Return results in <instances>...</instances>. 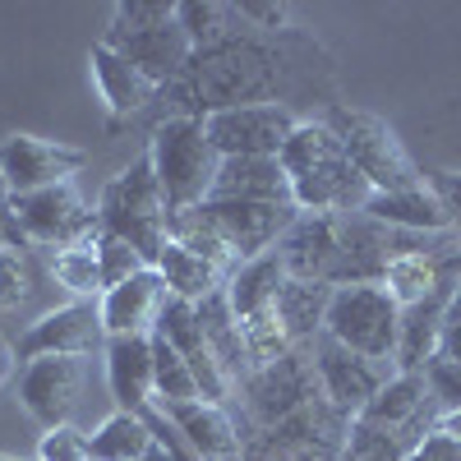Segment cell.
Returning <instances> with one entry per match:
<instances>
[{
  "label": "cell",
  "mask_w": 461,
  "mask_h": 461,
  "mask_svg": "<svg viewBox=\"0 0 461 461\" xmlns=\"http://www.w3.org/2000/svg\"><path fill=\"white\" fill-rule=\"evenodd\" d=\"M397 332H402V304L388 286H337L328 300L323 337L356 351L365 360L397 365Z\"/></svg>",
  "instance_id": "8992f818"
},
{
  "label": "cell",
  "mask_w": 461,
  "mask_h": 461,
  "mask_svg": "<svg viewBox=\"0 0 461 461\" xmlns=\"http://www.w3.org/2000/svg\"><path fill=\"white\" fill-rule=\"evenodd\" d=\"M37 291H42V286H37V263H32V249L0 245V310H5V314L28 310Z\"/></svg>",
  "instance_id": "d6a6232c"
},
{
  "label": "cell",
  "mask_w": 461,
  "mask_h": 461,
  "mask_svg": "<svg viewBox=\"0 0 461 461\" xmlns=\"http://www.w3.org/2000/svg\"><path fill=\"white\" fill-rule=\"evenodd\" d=\"M425 383H429V397L438 406V415H452L461 411V360H447V356H434L425 369Z\"/></svg>",
  "instance_id": "d590c367"
},
{
  "label": "cell",
  "mask_w": 461,
  "mask_h": 461,
  "mask_svg": "<svg viewBox=\"0 0 461 461\" xmlns=\"http://www.w3.org/2000/svg\"><path fill=\"white\" fill-rule=\"evenodd\" d=\"M106 47H115L158 88H171L185 74V65L194 60V42H189V32L180 28V19H171L162 28H148V32H134V37H121V42H106Z\"/></svg>",
  "instance_id": "ffe728a7"
},
{
  "label": "cell",
  "mask_w": 461,
  "mask_h": 461,
  "mask_svg": "<svg viewBox=\"0 0 461 461\" xmlns=\"http://www.w3.org/2000/svg\"><path fill=\"white\" fill-rule=\"evenodd\" d=\"M88 167L84 148H69L56 139L37 134H10L0 143V180L10 185V194H37V189L65 185Z\"/></svg>",
  "instance_id": "4fadbf2b"
},
{
  "label": "cell",
  "mask_w": 461,
  "mask_h": 461,
  "mask_svg": "<svg viewBox=\"0 0 461 461\" xmlns=\"http://www.w3.org/2000/svg\"><path fill=\"white\" fill-rule=\"evenodd\" d=\"M277 258L286 277L295 282H323L337 291L341 267V212H300L291 230L277 240Z\"/></svg>",
  "instance_id": "5bb4252c"
},
{
  "label": "cell",
  "mask_w": 461,
  "mask_h": 461,
  "mask_svg": "<svg viewBox=\"0 0 461 461\" xmlns=\"http://www.w3.org/2000/svg\"><path fill=\"white\" fill-rule=\"evenodd\" d=\"M176 19H180V28L189 32L194 51H208V47L226 42L230 32L245 28V23L236 19V5H230V0H180Z\"/></svg>",
  "instance_id": "4dcf8cb0"
},
{
  "label": "cell",
  "mask_w": 461,
  "mask_h": 461,
  "mask_svg": "<svg viewBox=\"0 0 461 461\" xmlns=\"http://www.w3.org/2000/svg\"><path fill=\"white\" fill-rule=\"evenodd\" d=\"M79 383H84L79 356L28 360L23 374H19V402L42 429H60V425H69V411L79 402Z\"/></svg>",
  "instance_id": "9a60e30c"
},
{
  "label": "cell",
  "mask_w": 461,
  "mask_h": 461,
  "mask_svg": "<svg viewBox=\"0 0 461 461\" xmlns=\"http://www.w3.org/2000/svg\"><path fill=\"white\" fill-rule=\"evenodd\" d=\"M323 125L337 134L341 152H346V158H351V167L369 180L374 194H393V189L425 185V171L411 162L406 143L397 139V130L383 121V115L337 102V106L323 111Z\"/></svg>",
  "instance_id": "5b68a950"
},
{
  "label": "cell",
  "mask_w": 461,
  "mask_h": 461,
  "mask_svg": "<svg viewBox=\"0 0 461 461\" xmlns=\"http://www.w3.org/2000/svg\"><path fill=\"white\" fill-rule=\"evenodd\" d=\"M425 185L434 189V199L443 203L452 230L461 236V171H434V176H425Z\"/></svg>",
  "instance_id": "f35d334b"
},
{
  "label": "cell",
  "mask_w": 461,
  "mask_h": 461,
  "mask_svg": "<svg viewBox=\"0 0 461 461\" xmlns=\"http://www.w3.org/2000/svg\"><path fill=\"white\" fill-rule=\"evenodd\" d=\"M37 456H42V461H97L88 434H79L74 425L47 429V438H42V447H37Z\"/></svg>",
  "instance_id": "74e56055"
},
{
  "label": "cell",
  "mask_w": 461,
  "mask_h": 461,
  "mask_svg": "<svg viewBox=\"0 0 461 461\" xmlns=\"http://www.w3.org/2000/svg\"><path fill=\"white\" fill-rule=\"evenodd\" d=\"M300 115L291 106H236L203 121L212 148L221 158H282Z\"/></svg>",
  "instance_id": "7c38bea8"
},
{
  "label": "cell",
  "mask_w": 461,
  "mask_h": 461,
  "mask_svg": "<svg viewBox=\"0 0 461 461\" xmlns=\"http://www.w3.org/2000/svg\"><path fill=\"white\" fill-rule=\"evenodd\" d=\"M365 217L393 226V230H415V236H447V230H452V221H447V212L434 199L429 185L393 189V194H369ZM452 236H456V230H452Z\"/></svg>",
  "instance_id": "d4e9b609"
},
{
  "label": "cell",
  "mask_w": 461,
  "mask_h": 461,
  "mask_svg": "<svg viewBox=\"0 0 461 461\" xmlns=\"http://www.w3.org/2000/svg\"><path fill=\"white\" fill-rule=\"evenodd\" d=\"M88 65H93V79H97V93H102V106L111 115V130H121L125 121H134V115L148 106V102H158V84L143 79V74L115 51L106 42H97L88 51Z\"/></svg>",
  "instance_id": "d6986e66"
},
{
  "label": "cell",
  "mask_w": 461,
  "mask_h": 461,
  "mask_svg": "<svg viewBox=\"0 0 461 461\" xmlns=\"http://www.w3.org/2000/svg\"><path fill=\"white\" fill-rule=\"evenodd\" d=\"M88 443H93V456H97V461H143V456L152 452L148 425H143L139 415H130V411L106 415L102 425L88 434Z\"/></svg>",
  "instance_id": "f1b7e54d"
},
{
  "label": "cell",
  "mask_w": 461,
  "mask_h": 461,
  "mask_svg": "<svg viewBox=\"0 0 461 461\" xmlns=\"http://www.w3.org/2000/svg\"><path fill=\"white\" fill-rule=\"evenodd\" d=\"M212 199H240V203H295L291 180L277 158H221Z\"/></svg>",
  "instance_id": "603a6c76"
},
{
  "label": "cell",
  "mask_w": 461,
  "mask_h": 461,
  "mask_svg": "<svg viewBox=\"0 0 461 461\" xmlns=\"http://www.w3.org/2000/svg\"><path fill=\"white\" fill-rule=\"evenodd\" d=\"M0 461H19V456H0Z\"/></svg>",
  "instance_id": "f6af8a7d"
},
{
  "label": "cell",
  "mask_w": 461,
  "mask_h": 461,
  "mask_svg": "<svg viewBox=\"0 0 461 461\" xmlns=\"http://www.w3.org/2000/svg\"><path fill=\"white\" fill-rule=\"evenodd\" d=\"M10 203H14V194H10V185L0 180V245H19V249H32V245L23 240V230H19V221H14Z\"/></svg>",
  "instance_id": "b9f144b4"
},
{
  "label": "cell",
  "mask_w": 461,
  "mask_h": 461,
  "mask_svg": "<svg viewBox=\"0 0 461 461\" xmlns=\"http://www.w3.org/2000/svg\"><path fill=\"white\" fill-rule=\"evenodd\" d=\"M314 360V374H319V388L323 397L346 415V420H356L378 393H383V383H388L397 374V365H383V360H365L356 351H346V346H337L332 337H319L314 346H304Z\"/></svg>",
  "instance_id": "30bf717a"
},
{
  "label": "cell",
  "mask_w": 461,
  "mask_h": 461,
  "mask_svg": "<svg viewBox=\"0 0 461 461\" xmlns=\"http://www.w3.org/2000/svg\"><path fill=\"white\" fill-rule=\"evenodd\" d=\"M369 429H388V434H406V438H425L429 429H438V406L429 397V383L420 369L411 374H393L383 383V393L356 415Z\"/></svg>",
  "instance_id": "2e32d148"
},
{
  "label": "cell",
  "mask_w": 461,
  "mask_h": 461,
  "mask_svg": "<svg viewBox=\"0 0 461 461\" xmlns=\"http://www.w3.org/2000/svg\"><path fill=\"white\" fill-rule=\"evenodd\" d=\"M158 273H162L167 291H171L176 300H189V304H203L208 295L226 291V282H230L217 263H208L203 254L185 249V245H176V240H167V249H162V258H158Z\"/></svg>",
  "instance_id": "83f0119b"
},
{
  "label": "cell",
  "mask_w": 461,
  "mask_h": 461,
  "mask_svg": "<svg viewBox=\"0 0 461 461\" xmlns=\"http://www.w3.org/2000/svg\"><path fill=\"white\" fill-rule=\"evenodd\" d=\"M406 461H461V438H452L443 429H429L425 438L415 443V452Z\"/></svg>",
  "instance_id": "ab89813d"
},
{
  "label": "cell",
  "mask_w": 461,
  "mask_h": 461,
  "mask_svg": "<svg viewBox=\"0 0 461 461\" xmlns=\"http://www.w3.org/2000/svg\"><path fill=\"white\" fill-rule=\"evenodd\" d=\"M171 19H176V5H167V0H121V5H111V23L102 42H121V37L162 28Z\"/></svg>",
  "instance_id": "836d02e7"
},
{
  "label": "cell",
  "mask_w": 461,
  "mask_h": 461,
  "mask_svg": "<svg viewBox=\"0 0 461 461\" xmlns=\"http://www.w3.org/2000/svg\"><path fill=\"white\" fill-rule=\"evenodd\" d=\"M167 300H171V291H167L158 267H143V273H134L130 282L111 286L97 300L106 337H152L158 332L162 310H167Z\"/></svg>",
  "instance_id": "e0dca14e"
},
{
  "label": "cell",
  "mask_w": 461,
  "mask_h": 461,
  "mask_svg": "<svg viewBox=\"0 0 461 461\" xmlns=\"http://www.w3.org/2000/svg\"><path fill=\"white\" fill-rule=\"evenodd\" d=\"M158 337H167L176 351H180V360L194 369V378H199V388H203V402H226L230 397V383H226V374L217 369V360H212V351H208V337H203V323H199V304H189V300H167V310H162V319H158Z\"/></svg>",
  "instance_id": "ac0fdd59"
},
{
  "label": "cell",
  "mask_w": 461,
  "mask_h": 461,
  "mask_svg": "<svg viewBox=\"0 0 461 461\" xmlns=\"http://www.w3.org/2000/svg\"><path fill=\"white\" fill-rule=\"evenodd\" d=\"M167 199H162V185H158V171H152V158L139 152L130 167H121L102 199H97V226L102 236H115L143 254L148 267H158L162 249H167Z\"/></svg>",
  "instance_id": "3957f363"
},
{
  "label": "cell",
  "mask_w": 461,
  "mask_h": 461,
  "mask_svg": "<svg viewBox=\"0 0 461 461\" xmlns=\"http://www.w3.org/2000/svg\"><path fill=\"white\" fill-rule=\"evenodd\" d=\"M438 356L461 360V286L447 300V314H443V337H438Z\"/></svg>",
  "instance_id": "60d3db41"
},
{
  "label": "cell",
  "mask_w": 461,
  "mask_h": 461,
  "mask_svg": "<svg viewBox=\"0 0 461 461\" xmlns=\"http://www.w3.org/2000/svg\"><path fill=\"white\" fill-rule=\"evenodd\" d=\"M102 356L111 397L121 411L139 415L148 402H158V393H152V337H111Z\"/></svg>",
  "instance_id": "44dd1931"
},
{
  "label": "cell",
  "mask_w": 461,
  "mask_h": 461,
  "mask_svg": "<svg viewBox=\"0 0 461 461\" xmlns=\"http://www.w3.org/2000/svg\"><path fill=\"white\" fill-rule=\"evenodd\" d=\"M51 277L74 300H102L106 295V282H102V263H97V240L93 245H74V249H56Z\"/></svg>",
  "instance_id": "1f68e13d"
},
{
  "label": "cell",
  "mask_w": 461,
  "mask_h": 461,
  "mask_svg": "<svg viewBox=\"0 0 461 461\" xmlns=\"http://www.w3.org/2000/svg\"><path fill=\"white\" fill-rule=\"evenodd\" d=\"M438 429H443V434H452V438H461V411H452V415H438Z\"/></svg>",
  "instance_id": "ee69618b"
},
{
  "label": "cell",
  "mask_w": 461,
  "mask_h": 461,
  "mask_svg": "<svg viewBox=\"0 0 461 461\" xmlns=\"http://www.w3.org/2000/svg\"><path fill=\"white\" fill-rule=\"evenodd\" d=\"M194 212L212 236L236 254V263H249L267 249H277V240L300 217L295 203H240V199H208Z\"/></svg>",
  "instance_id": "ba28073f"
},
{
  "label": "cell",
  "mask_w": 461,
  "mask_h": 461,
  "mask_svg": "<svg viewBox=\"0 0 461 461\" xmlns=\"http://www.w3.org/2000/svg\"><path fill=\"white\" fill-rule=\"evenodd\" d=\"M236 5V19L254 32H286L291 23V5H282V0H230Z\"/></svg>",
  "instance_id": "8d00e7d4"
},
{
  "label": "cell",
  "mask_w": 461,
  "mask_h": 461,
  "mask_svg": "<svg viewBox=\"0 0 461 461\" xmlns=\"http://www.w3.org/2000/svg\"><path fill=\"white\" fill-rule=\"evenodd\" d=\"M97 263H102V282H106V291L111 286H121V282H130L134 273H143V254L134 249V245H125V240H115V236H97Z\"/></svg>",
  "instance_id": "e575fe53"
},
{
  "label": "cell",
  "mask_w": 461,
  "mask_h": 461,
  "mask_svg": "<svg viewBox=\"0 0 461 461\" xmlns=\"http://www.w3.org/2000/svg\"><path fill=\"white\" fill-rule=\"evenodd\" d=\"M199 323H203V337H208V351L217 360V369L226 374L230 388H245L249 374H254V360H249V346H245V332H240V319L230 314V300L226 291L208 295L199 304Z\"/></svg>",
  "instance_id": "cb8c5ba5"
},
{
  "label": "cell",
  "mask_w": 461,
  "mask_h": 461,
  "mask_svg": "<svg viewBox=\"0 0 461 461\" xmlns=\"http://www.w3.org/2000/svg\"><path fill=\"white\" fill-rule=\"evenodd\" d=\"M277 162L291 180V199L300 212H365L374 194L369 180L341 152L337 134L323 125V115L295 125Z\"/></svg>",
  "instance_id": "7a4b0ae2"
},
{
  "label": "cell",
  "mask_w": 461,
  "mask_h": 461,
  "mask_svg": "<svg viewBox=\"0 0 461 461\" xmlns=\"http://www.w3.org/2000/svg\"><path fill=\"white\" fill-rule=\"evenodd\" d=\"M106 328H102V310L97 300H74V304H60V310H47L28 323V332L14 341L19 360H42V356H93V351H106Z\"/></svg>",
  "instance_id": "8fae6325"
},
{
  "label": "cell",
  "mask_w": 461,
  "mask_h": 461,
  "mask_svg": "<svg viewBox=\"0 0 461 461\" xmlns=\"http://www.w3.org/2000/svg\"><path fill=\"white\" fill-rule=\"evenodd\" d=\"M23 240L37 245H51V249H74V245H93L102 236L97 226V208H88L79 199L74 180L51 185V189H37V194H14L10 203Z\"/></svg>",
  "instance_id": "52a82bcc"
},
{
  "label": "cell",
  "mask_w": 461,
  "mask_h": 461,
  "mask_svg": "<svg viewBox=\"0 0 461 461\" xmlns=\"http://www.w3.org/2000/svg\"><path fill=\"white\" fill-rule=\"evenodd\" d=\"M148 158H152V171H158L167 212H185V208H199L212 199L221 152L212 148L203 121H194V115L158 121L148 139Z\"/></svg>",
  "instance_id": "277c9868"
},
{
  "label": "cell",
  "mask_w": 461,
  "mask_h": 461,
  "mask_svg": "<svg viewBox=\"0 0 461 461\" xmlns=\"http://www.w3.org/2000/svg\"><path fill=\"white\" fill-rule=\"evenodd\" d=\"M14 374H19V351H14V341L0 332V388H10Z\"/></svg>",
  "instance_id": "7bdbcfd3"
},
{
  "label": "cell",
  "mask_w": 461,
  "mask_h": 461,
  "mask_svg": "<svg viewBox=\"0 0 461 461\" xmlns=\"http://www.w3.org/2000/svg\"><path fill=\"white\" fill-rule=\"evenodd\" d=\"M328 300H332V286L286 277V286H282V295H277V319H282L286 341L295 346V351H304V346H314V341L323 337Z\"/></svg>",
  "instance_id": "4316f807"
},
{
  "label": "cell",
  "mask_w": 461,
  "mask_h": 461,
  "mask_svg": "<svg viewBox=\"0 0 461 461\" xmlns=\"http://www.w3.org/2000/svg\"><path fill=\"white\" fill-rule=\"evenodd\" d=\"M456 291V286H452ZM452 291H438L420 304H406L402 310V332H397V369H425L438 356V337H443V314H447V300Z\"/></svg>",
  "instance_id": "484cf974"
},
{
  "label": "cell",
  "mask_w": 461,
  "mask_h": 461,
  "mask_svg": "<svg viewBox=\"0 0 461 461\" xmlns=\"http://www.w3.org/2000/svg\"><path fill=\"white\" fill-rule=\"evenodd\" d=\"M240 393H245L249 420H254L258 429H273V425H282V420H291L295 411H304L314 397H323L310 351H291V356H282L273 365L254 369Z\"/></svg>",
  "instance_id": "9c48e42d"
},
{
  "label": "cell",
  "mask_w": 461,
  "mask_h": 461,
  "mask_svg": "<svg viewBox=\"0 0 461 461\" xmlns=\"http://www.w3.org/2000/svg\"><path fill=\"white\" fill-rule=\"evenodd\" d=\"M167 102V115H194L208 121L217 111L236 106H291L300 97H328L337 106V74L328 51L295 28L286 32H254L240 28L226 42L194 51L185 74L158 93Z\"/></svg>",
  "instance_id": "6da1fadb"
},
{
  "label": "cell",
  "mask_w": 461,
  "mask_h": 461,
  "mask_svg": "<svg viewBox=\"0 0 461 461\" xmlns=\"http://www.w3.org/2000/svg\"><path fill=\"white\" fill-rule=\"evenodd\" d=\"M152 393H158L162 406H185V402H203V388H199V378L194 369H189L180 360V351L152 332Z\"/></svg>",
  "instance_id": "f546056e"
},
{
  "label": "cell",
  "mask_w": 461,
  "mask_h": 461,
  "mask_svg": "<svg viewBox=\"0 0 461 461\" xmlns=\"http://www.w3.org/2000/svg\"><path fill=\"white\" fill-rule=\"evenodd\" d=\"M167 411L203 461H245V434L236 429V420L226 415V406L185 402V406H167Z\"/></svg>",
  "instance_id": "7402d4cb"
}]
</instances>
